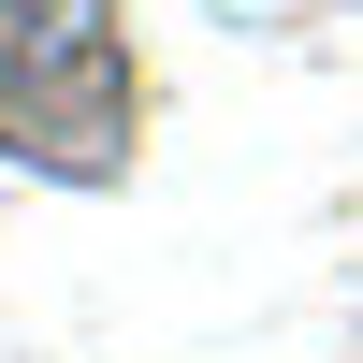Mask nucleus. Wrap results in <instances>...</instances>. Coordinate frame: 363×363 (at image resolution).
Wrapping results in <instances>:
<instances>
[{
	"mask_svg": "<svg viewBox=\"0 0 363 363\" xmlns=\"http://www.w3.org/2000/svg\"><path fill=\"white\" fill-rule=\"evenodd\" d=\"M131 116H145V73H131L116 0H0V160L116 174Z\"/></svg>",
	"mask_w": 363,
	"mask_h": 363,
	"instance_id": "nucleus-1",
	"label": "nucleus"
}]
</instances>
